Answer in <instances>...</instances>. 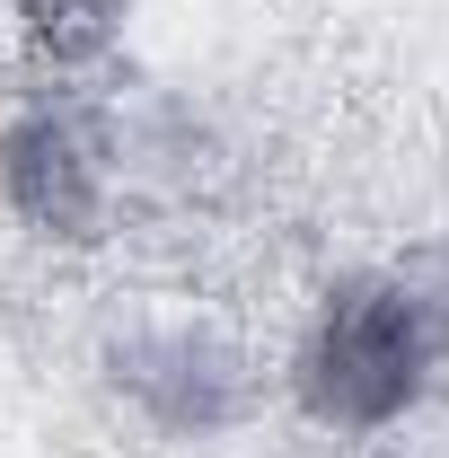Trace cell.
<instances>
[{"label":"cell","mask_w":449,"mask_h":458,"mask_svg":"<svg viewBox=\"0 0 449 458\" xmlns=\"http://www.w3.org/2000/svg\"><path fill=\"white\" fill-rule=\"evenodd\" d=\"M432 361H441L432 300H414L405 283H352L343 300H326L300 352V388L326 423H388L396 405L423 397Z\"/></svg>","instance_id":"cell-1"}]
</instances>
